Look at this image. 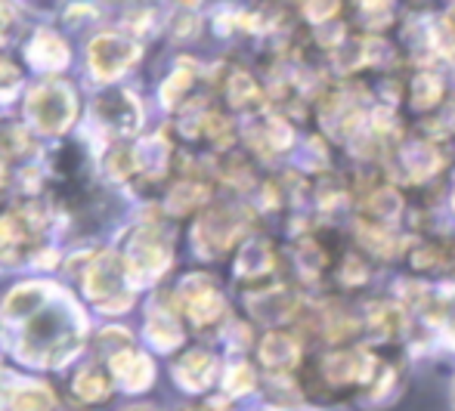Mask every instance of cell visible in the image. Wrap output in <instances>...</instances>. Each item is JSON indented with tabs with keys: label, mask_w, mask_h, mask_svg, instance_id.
Wrapping results in <instances>:
<instances>
[{
	"label": "cell",
	"mask_w": 455,
	"mask_h": 411,
	"mask_svg": "<svg viewBox=\"0 0 455 411\" xmlns=\"http://www.w3.org/2000/svg\"><path fill=\"white\" fill-rule=\"evenodd\" d=\"M242 226H245V223H242V217L235 214V210L217 208L196 223V229H192V241H196V248L202 257H217L239 239Z\"/></svg>",
	"instance_id": "5b68a950"
},
{
	"label": "cell",
	"mask_w": 455,
	"mask_h": 411,
	"mask_svg": "<svg viewBox=\"0 0 455 411\" xmlns=\"http://www.w3.org/2000/svg\"><path fill=\"white\" fill-rule=\"evenodd\" d=\"M443 99V78L434 72H421L412 78V106L415 108H434Z\"/></svg>",
	"instance_id": "d4e9b609"
},
{
	"label": "cell",
	"mask_w": 455,
	"mask_h": 411,
	"mask_svg": "<svg viewBox=\"0 0 455 411\" xmlns=\"http://www.w3.org/2000/svg\"><path fill=\"white\" fill-rule=\"evenodd\" d=\"M180 297L186 304V312L196 325H211L220 319L223 312V297L214 288V281L204 275H189L180 285Z\"/></svg>",
	"instance_id": "ba28073f"
},
{
	"label": "cell",
	"mask_w": 455,
	"mask_h": 411,
	"mask_svg": "<svg viewBox=\"0 0 455 411\" xmlns=\"http://www.w3.org/2000/svg\"><path fill=\"white\" fill-rule=\"evenodd\" d=\"M146 337L158 350H174V346L183 344V328L177 325V319L168 310H152L149 325H146Z\"/></svg>",
	"instance_id": "ac0fdd59"
},
{
	"label": "cell",
	"mask_w": 455,
	"mask_h": 411,
	"mask_svg": "<svg viewBox=\"0 0 455 411\" xmlns=\"http://www.w3.org/2000/svg\"><path fill=\"white\" fill-rule=\"evenodd\" d=\"M189 411H229V402L227 399H211V402H204V406H196Z\"/></svg>",
	"instance_id": "d590c367"
},
{
	"label": "cell",
	"mask_w": 455,
	"mask_h": 411,
	"mask_svg": "<svg viewBox=\"0 0 455 411\" xmlns=\"http://www.w3.org/2000/svg\"><path fill=\"white\" fill-rule=\"evenodd\" d=\"M323 266H325V254H323V248L316 245V241H300L298 245V269H300V275H307V279H316L319 273H323Z\"/></svg>",
	"instance_id": "f1b7e54d"
},
{
	"label": "cell",
	"mask_w": 455,
	"mask_h": 411,
	"mask_svg": "<svg viewBox=\"0 0 455 411\" xmlns=\"http://www.w3.org/2000/svg\"><path fill=\"white\" fill-rule=\"evenodd\" d=\"M112 371H115V381L121 383L124 390L137 393V390H146L152 383V362L146 356L133 350H118L112 356Z\"/></svg>",
	"instance_id": "5bb4252c"
},
{
	"label": "cell",
	"mask_w": 455,
	"mask_h": 411,
	"mask_svg": "<svg viewBox=\"0 0 455 411\" xmlns=\"http://www.w3.org/2000/svg\"><path fill=\"white\" fill-rule=\"evenodd\" d=\"M371 371H375V359L365 350H338L323 359V377L335 387L369 381Z\"/></svg>",
	"instance_id": "9c48e42d"
},
{
	"label": "cell",
	"mask_w": 455,
	"mask_h": 411,
	"mask_svg": "<svg viewBox=\"0 0 455 411\" xmlns=\"http://www.w3.org/2000/svg\"><path fill=\"white\" fill-rule=\"evenodd\" d=\"M93 118L100 121V127L118 133V137H131L143 124V108L127 90H106L102 96H96Z\"/></svg>",
	"instance_id": "52a82bcc"
},
{
	"label": "cell",
	"mask_w": 455,
	"mask_h": 411,
	"mask_svg": "<svg viewBox=\"0 0 455 411\" xmlns=\"http://www.w3.org/2000/svg\"><path fill=\"white\" fill-rule=\"evenodd\" d=\"M127 273H131V281L140 285V281H156L164 269L171 266V245L156 233V229H143L137 239L131 241V250H127Z\"/></svg>",
	"instance_id": "277c9868"
},
{
	"label": "cell",
	"mask_w": 455,
	"mask_h": 411,
	"mask_svg": "<svg viewBox=\"0 0 455 411\" xmlns=\"http://www.w3.org/2000/svg\"><path fill=\"white\" fill-rule=\"evenodd\" d=\"M84 316L75 310V304L66 294L50 297L44 310H37L31 319L19 325V337L10 350L28 365H62L78 352Z\"/></svg>",
	"instance_id": "6da1fadb"
},
{
	"label": "cell",
	"mask_w": 455,
	"mask_h": 411,
	"mask_svg": "<svg viewBox=\"0 0 455 411\" xmlns=\"http://www.w3.org/2000/svg\"><path fill=\"white\" fill-rule=\"evenodd\" d=\"M360 239H363L365 248L375 250V254H381V257H394L396 250H400V241H396V235L390 233V226H384V223L363 220L360 223Z\"/></svg>",
	"instance_id": "603a6c76"
},
{
	"label": "cell",
	"mask_w": 455,
	"mask_h": 411,
	"mask_svg": "<svg viewBox=\"0 0 455 411\" xmlns=\"http://www.w3.org/2000/svg\"><path fill=\"white\" fill-rule=\"evenodd\" d=\"M19 72L6 59H0V102H10L19 93Z\"/></svg>",
	"instance_id": "1f68e13d"
},
{
	"label": "cell",
	"mask_w": 455,
	"mask_h": 411,
	"mask_svg": "<svg viewBox=\"0 0 455 411\" xmlns=\"http://www.w3.org/2000/svg\"><path fill=\"white\" fill-rule=\"evenodd\" d=\"M50 294H56L53 285H44V281H28V285H19L16 291H10V297L4 300V310L0 319L6 325H22L25 319H31L37 310L50 304Z\"/></svg>",
	"instance_id": "30bf717a"
},
{
	"label": "cell",
	"mask_w": 455,
	"mask_h": 411,
	"mask_svg": "<svg viewBox=\"0 0 455 411\" xmlns=\"http://www.w3.org/2000/svg\"><path fill=\"white\" fill-rule=\"evenodd\" d=\"M298 359H300V350L288 334H267L264 344H260V362H264L267 368L279 371V375L294 368Z\"/></svg>",
	"instance_id": "2e32d148"
},
{
	"label": "cell",
	"mask_w": 455,
	"mask_h": 411,
	"mask_svg": "<svg viewBox=\"0 0 455 411\" xmlns=\"http://www.w3.org/2000/svg\"><path fill=\"white\" fill-rule=\"evenodd\" d=\"M108 393H112V381L100 368H84L75 377V396L81 402H102L108 399Z\"/></svg>",
	"instance_id": "7402d4cb"
},
{
	"label": "cell",
	"mask_w": 455,
	"mask_h": 411,
	"mask_svg": "<svg viewBox=\"0 0 455 411\" xmlns=\"http://www.w3.org/2000/svg\"><path fill=\"white\" fill-rule=\"evenodd\" d=\"M140 50L137 43H131L121 35H100L91 41V50H87V62H91V72L100 81H112L118 75H124L127 68L137 62Z\"/></svg>",
	"instance_id": "8992f818"
},
{
	"label": "cell",
	"mask_w": 455,
	"mask_h": 411,
	"mask_svg": "<svg viewBox=\"0 0 455 411\" xmlns=\"http://www.w3.org/2000/svg\"><path fill=\"white\" fill-rule=\"evenodd\" d=\"M363 208L369 210L371 223H384V226H390V223L400 217L403 198L396 195L394 189H375V192H369V195H365Z\"/></svg>",
	"instance_id": "44dd1931"
},
{
	"label": "cell",
	"mask_w": 455,
	"mask_h": 411,
	"mask_svg": "<svg viewBox=\"0 0 455 411\" xmlns=\"http://www.w3.org/2000/svg\"><path fill=\"white\" fill-rule=\"evenodd\" d=\"M133 162H137V173L140 177L158 179L168 173V162H171V146L164 143V137H152L146 143H140L133 149Z\"/></svg>",
	"instance_id": "9a60e30c"
},
{
	"label": "cell",
	"mask_w": 455,
	"mask_h": 411,
	"mask_svg": "<svg viewBox=\"0 0 455 411\" xmlns=\"http://www.w3.org/2000/svg\"><path fill=\"white\" fill-rule=\"evenodd\" d=\"M440 167H443V155L425 139H412V143L400 146V152H396V170H400V177L412 179V183L431 179Z\"/></svg>",
	"instance_id": "8fae6325"
},
{
	"label": "cell",
	"mask_w": 455,
	"mask_h": 411,
	"mask_svg": "<svg viewBox=\"0 0 455 411\" xmlns=\"http://www.w3.org/2000/svg\"><path fill=\"white\" fill-rule=\"evenodd\" d=\"M452 208H455V192H452Z\"/></svg>",
	"instance_id": "74e56055"
},
{
	"label": "cell",
	"mask_w": 455,
	"mask_h": 411,
	"mask_svg": "<svg viewBox=\"0 0 455 411\" xmlns=\"http://www.w3.org/2000/svg\"><path fill=\"white\" fill-rule=\"evenodd\" d=\"M369 279V273H365V263L360 257H347L344 260V269H341V281L344 285H360V281Z\"/></svg>",
	"instance_id": "836d02e7"
},
{
	"label": "cell",
	"mask_w": 455,
	"mask_h": 411,
	"mask_svg": "<svg viewBox=\"0 0 455 411\" xmlns=\"http://www.w3.org/2000/svg\"><path fill=\"white\" fill-rule=\"evenodd\" d=\"M273 263H275V257H273L270 241L258 239V241H248V245L239 250V257H235V273H239V279H260V275L270 273Z\"/></svg>",
	"instance_id": "e0dca14e"
},
{
	"label": "cell",
	"mask_w": 455,
	"mask_h": 411,
	"mask_svg": "<svg viewBox=\"0 0 455 411\" xmlns=\"http://www.w3.org/2000/svg\"><path fill=\"white\" fill-rule=\"evenodd\" d=\"M371 331L378 337H394V334L403 331V312L396 310L394 304H378L371 310Z\"/></svg>",
	"instance_id": "4316f807"
},
{
	"label": "cell",
	"mask_w": 455,
	"mask_h": 411,
	"mask_svg": "<svg viewBox=\"0 0 455 411\" xmlns=\"http://www.w3.org/2000/svg\"><path fill=\"white\" fill-rule=\"evenodd\" d=\"M227 99H229V106H235V108L254 106V102L260 99L258 81H254L248 72H233V75H229V81H227Z\"/></svg>",
	"instance_id": "cb8c5ba5"
},
{
	"label": "cell",
	"mask_w": 455,
	"mask_h": 411,
	"mask_svg": "<svg viewBox=\"0 0 455 411\" xmlns=\"http://www.w3.org/2000/svg\"><path fill=\"white\" fill-rule=\"evenodd\" d=\"M84 288H87V297L106 312L127 310L133 304V281L131 273H127V263L118 254H112V250L100 254L91 263Z\"/></svg>",
	"instance_id": "3957f363"
},
{
	"label": "cell",
	"mask_w": 455,
	"mask_h": 411,
	"mask_svg": "<svg viewBox=\"0 0 455 411\" xmlns=\"http://www.w3.org/2000/svg\"><path fill=\"white\" fill-rule=\"evenodd\" d=\"M75 115H78L75 90L56 78L37 83L28 93V102H25V118L41 133H62L66 127H72Z\"/></svg>",
	"instance_id": "7a4b0ae2"
},
{
	"label": "cell",
	"mask_w": 455,
	"mask_h": 411,
	"mask_svg": "<svg viewBox=\"0 0 455 411\" xmlns=\"http://www.w3.org/2000/svg\"><path fill=\"white\" fill-rule=\"evenodd\" d=\"M68 47L53 31H37L35 41L28 43V62L37 72H62L68 66Z\"/></svg>",
	"instance_id": "4fadbf2b"
},
{
	"label": "cell",
	"mask_w": 455,
	"mask_h": 411,
	"mask_svg": "<svg viewBox=\"0 0 455 411\" xmlns=\"http://www.w3.org/2000/svg\"><path fill=\"white\" fill-rule=\"evenodd\" d=\"M248 306H251V312L260 322H285L294 312V306H298V300L288 291H270V294H258Z\"/></svg>",
	"instance_id": "d6986e66"
},
{
	"label": "cell",
	"mask_w": 455,
	"mask_h": 411,
	"mask_svg": "<svg viewBox=\"0 0 455 411\" xmlns=\"http://www.w3.org/2000/svg\"><path fill=\"white\" fill-rule=\"evenodd\" d=\"M214 371H217V359L204 350H192L180 359V365L174 368V377L183 390L189 393H202L214 383Z\"/></svg>",
	"instance_id": "7c38bea8"
},
{
	"label": "cell",
	"mask_w": 455,
	"mask_h": 411,
	"mask_svg": "<svg viewBox=\"0 0 455 411\" xmlns=\"http://www.w3.org/2000/svg\"><path fill=\"white\" fill-rule=\"evenodd\" d=\"M192 81H196V75L189 72V68H177L174 75H168V81L162 83V102L168 108H174L177 102L186 96V90L192 87Z\"/></svg>",
	"instance_id": "83f0119b"
},
{
	"label": "cell",
	"mask_w": 455,
	"mask_h": 411,
	"mask_svg": "<svg viewBox=\"0 0 455 411\" xmlns=\"http://www.w3.org/2000/svg\"><path fill=\"white\" fill-rule=\"evenodd\" d=\"M204 202H208V186L183 179V183L174 186V192H171L168 208L174 210V214H189L192 208H198V204H204Z\"/></svg>",
	"instance_id": "484cf974"
},
{
	"label": "cell",
	"mask_w": 455,
	"mask_h": 411,
	"mask_svg": "<svg viewBox=\"0 0 455 411\" xmlns=\"http://www.w3.org/2000/svg\"><path fill=\"white\" fill-rule=\"evenodd\" d=\"M22 241V220L0 217V250H10Z\"/></svg>",
	"instance_id": "d6a6232c"
},
{
	"label": "cell",
	"mask_w": 455,
	"mask_h": 411,
	"mask_svg": "<svg viewBox=\"0 0 455 411\" xmlns=\"http://www.w3.org/2000/svg\"><path fill=\"white\" fill-rule=\"evenodd\" d=\"M223 387H227V396H245L254 390V371L248 368V365H235V368H229L227 381H223Z\"/></svg>",
	"instance_id": "4dcf8cb0"
},
{
	"label": "cell",
	"mask_w": 455,
	"mask_h": 411,
	"mask_svg": "<svg viewBox=\"0 0 455 411\" xmlns=\"http://www.w3.org/2000/svg\"><path fill=\"white\" fill-rule=\"evenodd\" d=\"M50 408H53V393L31 381L16 383L10 393V406H6V411H50Z\"/></svg>",
	"instance_id": "ffe728a7"
},
{
	"label": "cell",
	"mask_w": 455,
	"mask_h": 411,
	"mask_svg": "<svg viewBox=\"0 0 455 411\" xmlns=\"http://www.w3.org/2000/svg\"><path fill=\"white\" fill-rule=\"evenodd\" d=\"M446 331H450V340L455 344V297L446 304Z\"/></svg>",
	"instance_id": "8d00e7d4"
},
{
	"label": "cell",
	"mask_w": 455,
	"mask_h": 411,
	"mask_svg": "<svg viewBox=\"0 0 455 411\" xmlns=\"http://www.w3.org/2000/svg\"><path fill=\"white\" fill-rule=\"evenodd\" d=\"M341 10V0H304V16L307 22H313L316 28L329 25V19Z\"/></svg>",
	"instance_id": "f546056e"
},
{
	"label": "cell",
	"mask_w": 455,
	"mask_h": 411,
	"mask_svg": "<svg viewBox=\"0 0 455 411\" xmlns=\"http://www.w3.org/2000/svg\"><path fill=\"white\" fill-rule=\"evenodd\" d=\"M12 19H16V10H12L6 0H0V41H4V28L12 22Z\"/></svg>",
	"instance_id": "e575fe53"
}]
</instances>
